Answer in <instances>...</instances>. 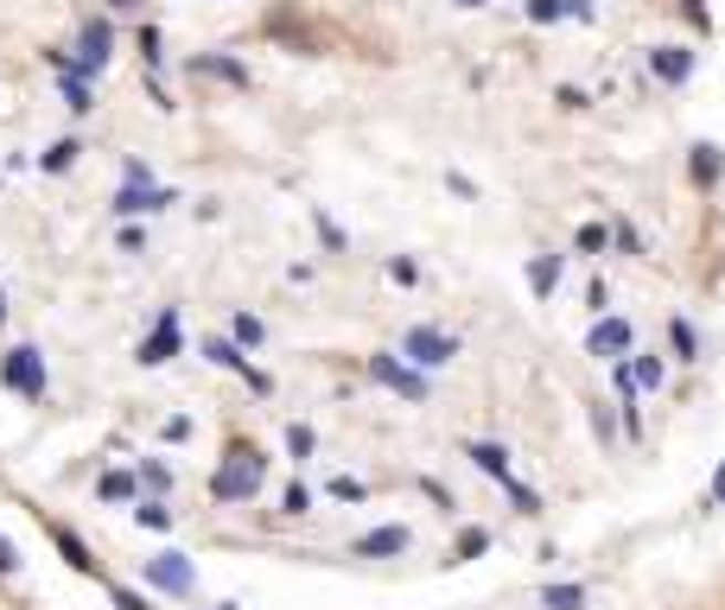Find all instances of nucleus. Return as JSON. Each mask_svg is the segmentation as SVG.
<instances>
[{"instance_id": "f257e3e1", "label": "nucleus", "mask_w": 725, "mask_h": 610, "mask_svg": "<svg viewBox=\"0 0 725 610\" xmlns=\"http://www.w3.org/2000/svg\"><path fill=\"white\" fill-rule=\"evenodd\" d=\"M261 477H267V458H261V445L235 439L230 452H223V464L210 471V496H217V503H255V496H261Z\"/></svg>"}, {"instance_id": "f03ea898", "label": "nucleus", "mask_w": 725, "mask_h": 610, "mask_svg": "<svg viewBox=\"0 0 725 610\" xmlns=\"http://www.w3.org/2000/svg\"><path fill=\"white\" fill-rule=\"evenodd\" d=\"M0 381L20 395V401H45L52 395V376H45V356L32 350V344H13V350L0 356Z\"/></svg>"}, {"instance_id": "7ed1b4c3", "label": "nucleus", "mask_w": 725, "mask_h": 610, "mask_svg": "<svg viewBox=\"0 0 725 610\" xmlns=\"http://www.w3.org/2000/svg\"><path fill=\"white\" fill-rule=\"evenodd\" d=\"M179 350H185L179 305H159V318H154V330L140 337V350H134V362H140V369H166V362H172Z\"/></svg>"}, {"instance_id": "20e7f679", "label": "nucleus", "mask_w": 725, "mask_h": 610, "mask_svg": "<svg viewBox=\"0 0 725 610\" xmlns=\"http://www.w3.org/2000/svg\"><path fill=\"white\" fill-rule=\"evenodd\" d=\"M401 356L414 362L420 376H433V369H445V362L459 356V337H452V330H440V325H414L408 337H401Z\"/></svg>"}, {"instance_id": "39448f33", "label": "nucleus", "mask_w": 725, "mask_h": 610, "mask_svg": "<svg viewBox=\"0 0 725 610\" xmlns=\"http://www.w3.org/2000/svg\"><path fill=\"white\" fill-rule=\"evenodd\" d=\"M369 381H376V388H389V395H401V401H427V388H433V381L420 376L408 356H389V350L369 356Z\"/></svg>"}, {"instance_id": "423d86ee", "label": "nucleus", "mask_w": 725, "mask_h": 610, "mask_svg": "<svg viewBox=\"0 0 725 610\" xmlns=\"http://www.w3.org/2000/svg\"><path fill=\"white\" fill-rule=\"evenodd\" d=\"M198 350H204L210 362H217V369H230V376H242L249 388H255V395H274V376H267V369H255V362H249V350H242L235 337H204Z\"/></svg>"}, {"instance_id": "0eeeda50", "label": "nucleus", "mask_w": 725, "mask_h": 610, "mask_svg": "<svg viewBox=\"0 0 725 610\" xmlns=\"http://www.w3.org/2000/svg\"><path fill=\"white\" fill-rule=\"evenodd\" d=\"M586 356H598V362H623V356H637V325L605 312V318L586 330Z\"/></svg>"}, {"instance_id": "6e6552de", "label": "nucleus", "mask_w": 725, "mask_h": 610, "mask_svg": "<svg viewBox=\"0 0 725 610\" xmlns=\"http://www.w3.org/2000/svg\"><path fill=\"white\" fill-rule=\"evenodd\" d=\"M649 57V76H655V83H662V90H687V83H694V45H649L643 51Z\"/></svg>"}, {"instance_id": "1a4fd4ad", "label": "nucleus", "mask_w": 725, "mask_h": 610, "mask_svg": "<svg viewBox=\"0 0 725 610\" xmlns=\"http://www.w3.org/2000/svg\"><path fill=\"white\" fill-rule=\"evenodd\" d=\"M147 585H154V591H172V598H191V591H198V566L185 554H154L147 559Z\"/></svg>"}, {"instance_id": "9d476101", "label": "nucleus", "mask_w": 725, "mask_h": 610, "mask_svg": "<svg viewBox=\"0 0 725 610\" xmlns=\"http://www.w3.org/2000/svg\"><path fill=\"white\" fill-rule=\"evenodd\" d=\"M687 185L706 191V198L725 185V147L719 140H694V147H687Z\"/></svg>"}, {"instance_id": "9b49d317", "label": "nucleus", "mask_w": 725, "mask_h": 610, "mask_svg": "<svg viewBox=\"0 0 725 610\" xmlns=\"http://www.w3.org/2000/svg\"><path fill=\"white\" fill-rule=\"evenodd\" d=\"M179 191H166V185H122L115 191V217H154V210H172Z\"/></svg>"}, {"instance_id": "f8f14e48", "label": "nucleus", "mask_w": 725, "mask_h": 610, "mask_svg": "<svg viewBox=\"0 0 725 610\" xmlns=\"http://www.w3.org/2000/svg\"><path fill=\"white\" fill-rule=\"evenodd\" d=\"M408 547H414V534L401 528V522H389V528L357 534V547H350V554H357V559H395V554H408Z\"/></svg>"}, {"instance_id": "ddd939ff", "label": "nucleus", "mask_w": 725, "mask_h": 610, "mask_svg": "<svg viewBox=\"0 0 725 610\" xmlns=\"http://www.w3.org/2000/svg\"><path fill=\"white\" fill-rule=\"evenodd\" d=\"M191 76H217V83H230V90H249V64L230 57V51H198V57H191Z\"/></svg>"}, {"instance_id": "4468645a", "label": "nucleus", "mask_w": 725, "mask_h": 610, "mask_svg": "<svg viewBox=\"0 0 725 610\" xmlns=\"http://www.w3.org/2000/svg\"><path fill=\"white\" fill-rule=\"evenodd\" d=\"M560 274H567V254H528V293L535 299H554Z\"/></svg>"}, {"instance_id": "2eb2a0df", "label": "nucleus", "mask_w": 725, "mask_h": 610, "mask_svg": "<svg viewBox=\"0 0 725 610\" xmlns=\"http://www.w3.org/2000/svg\"><path fill=\"white\" fill-rule=\"evenodd\" d=\"M662 337H669L674 362H700V325H694V318H681V312H674L669 325H662Z\"/></svg>"}, {"instance_id": "dca6fc26", "label": "nucleus", "mask_w": 725, "mask_h": 610, "mask_svg": "<svg viewBox=\"0 0 725 610\" xmlns=\"http://www.w3.org/2000/svg\"><path fill=\"white\" fill-rule=\"evenodd\" d=\"M465 458L484 471V477H496V483H509V445H496V439H471L465 445Z\"/></svg>"}, {"instance_id": "f3484780", "label": "nucleus", "mask_w": 725, "mask_h": 610, "mask_svg": "<svg viewBox=\"0 0 725 610\" xmlns=\"http://www.w3.org/2000/svg\"><path fill=\"white\" fill-rule=\"evenodd\" d=\"M630 369H637V388H662V381H669V350H637L630 356Z\"/></svg>"}, {"instance_id": "a211bd4d", "label": "nucleus", "mask_w": 725, "mask_h": 610, "mask_svg": "<svg viewBox=\"0 0 725 610\" xmlns=\"http://www.w3.org/2000/svg\"><path fill=\"white\" fill-rule=\"evenodd\" d=\"M96 496H103V503H140V477H134V471H103V477H96Z\"/></svg>"}, {"instance_id": "6ab92c4d", "label": "nucleus", "mask_w": 725, "mask_h": 610, "mask_svg": "<svg viewBox=\"0 0 725 610\" xmlns=\"http://www.w3.org/2000/svg\"><path fill=\"white\" fill-rule=\"evenodd\" d=\"M57 90H64V108H71V115H90V108H96V90H90V76L57 71Z\"/></svg>"}, {"instance_id": "aec40b11", "label": "nucleus", "mask_w": 725, "mask_h": 610, "mask_svg": "<svg viewBox=\"0 0 725 610\" xmlns=\"http://www.w3.org/2000/svg\"><path fill=\"white\" fill-rule=\"evenodd\" d=\"M542 610H586V585H572V579L542 585Z\"/></svg>"}, {"instance_id": "412c9836", "label": "nucleus", "mask_w": 725, "mask_h": 610, "mask_svg": "<svg viewBox=\"0 0 725 610\" xmlns=\"http://www.w3.org/2000/svg\"><path fill=\"white\" fill-rule=\"evenodd\" d=\"M77 152H83V140H77V134H64V140H52V147L39 152V172H71V166H77Z\"/></svg>"}, {"instance_id": "4be33fe9", "label": "nucleus", "mask_w": 725, "mask_h": 610, "mask_svg": "<svg viewBox=\"0 0 725 610\" xmlns=\"http://www.w3.org/2000/svg\"><path fill=\"white\" fill-rule=\"evenodd\" d=\"M611 249H618V254H630V261H643V254H649V242H643V229L630 223V217H611Z\"/></svg>"}, {"instance_id": "5701e85b", "label": "nucleus", "mask_w": 725, "mask_h": 610, "mask_svg": "<svg viewBox=\"0 0 725 610\" xmlns=\"http://www.w3.org/2000/svg\"><path fill=\"white\" fill-rule=\"evenodd\" d=\"M134 477H140V496H159V503L172 496V471H166L159 458H140V471H134Z\"/></svg>"}, {"instance_id": "b1692460", "label": "nucleus", "mask_w": 725, "mask_h": 610, "mask_svg": "<svg viewBox=\"0 0 725 610\" xmlns=\"http://www.w3.org/2000/svg\"><path fill=\"white\" fill-rule=\"evenodd\" d=\"M484 554H491V528H459V540H452V566L484 559Z\"/></svg>"}, {"instance_id": "393cba45", "label": "nucleus", "mask_w": 725, "mask_h": 610, "mask_svg": "<svg viewBox=\"0 0 725 610\" xmlns=\"http://www.w3.org/2000/svg\"><path fill=\"white\" fill-rule=\"evenodd\" d=\"M230 337L242 344V350H261V344H267V325H261L255 312H235V318H230Z\"/></svg>"}, {"instance_id": "a878e982", "label": "nucleus", "mask_w": 725, "mask_h": 610, "mask_svg": "<svg viewBox=\"0 0 725 610\" xmlns=\"http://www.w3.org/2000/svg\"><path fill=\"white\" fill-rule=\"evenodd\" d=\"M572 254H611V223H579Z\"/></svg>"}, {"instance_id": "bb28decb", "label": "nucleus", "mask_w": 725, "mask_h": 610, "mask_svg": "<svg viewBox=\"0 0 725 610\" xmlns=\"http://www.w3.org/2000/svg\"><path fill=\"white\" fill-rule=\"evenodd\" d=\"M134 522H140V528H154V534H166V528H172V508L159 503V496H140V503H134Z\"/></svg>"}, {"instance_id": "cd10ccee", "label": "nucleus", "mask_w": 725, "mask_h": 610, "mask_svg": "<svg viewBox=\"0 0 725 610\" xmlns=\"http://www.w3.org/2000/svg\"><path fill=\"white\" fill-rule=\"evenodd\" d=\"M52 540H57V554L71 559L77 572H96V559H90V547H83V540H77V534H71V528H52Z\"/></svg>"}, {"instance_id": "c85d7f7f", "label": "nucleus", "mask_w": 725, "mask_h": 610, "mask_svg": "<svg viewBox=\"0 0 725 610\" xmlns=\"http://www.w3.org/2000/svg\"><path fill=\"white\" fill-rule=\"evenodd\" d=\"M286 452H293V464H306V458L318 452V432H312L306 420H293V427H286Z\"/></svg>"}, {"instance_id": "c756f323", "label": "nucleus", "mask_w": 725, "mask_h": 610, "mask_svg": "<svg viewBox=\"0 0 725 610\" xmlns=\"http://www.w3.org/2000/svg\"><path fill=\"white\" fill-rule=\"evenodd\" d=\"M312 229H318V242H325L332 254H344V249H350V235H344V229H337L332 217H325V210H312Z\"/></svg>"}, {"instance_id": "7c9ffc66", "label": "nucleus", "mask_w": 725, "mask_h": 610, "mask_svg": "<svg viewBox=\"0 0 725 610\" xmlns=\"http://www.w3.org/2000/svg\"><path fill=\"white\" fill-rule=\"evenodd\" d=\"M503 490H509V508H516V515H542V490H528V483H503Z\"/></svg>"}, {"instance_id": "2f4dec72", "label": "nucleus", "mask_w": 725, "mask_h": 610, "mask_svg": "<svg viewBox=\"0 0 725 610\" xmlns=\"http://www.w3.org/2000/svg\"><path fill=\"white\" fill-rule=\"evenodd\" d=\"M140 57H147V71H159V64H166V39H159L154 20L140 25Z\"/></svg>"}, {"instance_id": "473e14b6", "label": "nucleus", "mask_w": 725, "mask_h": 610, "mask_svg": "<svg viewBox=\"0 0 725 610\" xmlns=\"http://www.w3.org/2000/svg\"><path fill=\"white\" fill-rule=\"evenodd\" d=\"M389 280H395V286H420V261H414V254H395Z\"/></svg>"}, {"instance_id": "72a5a7b5", "label": "nucleus", "mask_w": 725, "mask_h": 610, "mask_svg": "<svg viewBox=\"0 0 725 610\" xmlns=\"http://www.w3.org/2000/svg\"><path fill=\"white\" fill-rule=\"evenodd\" d=\"M306 508H312V490L306 483H286L281 490V515H306Z\"/></svg>"}, {"instance_id": "f704fd0d", "label": "nucleus", "mask_w": 725, "mask_h": 610, "mask_svg": "<svg viewBox=\"0 0 725 610\" xmlns=\"http://www.w3.org/2000/svg\"><path fill=\"white\" fill-rule=\"evenodd\" d=\"M325 490H332L337 503H362V496H369V490H362L357 477H332V483H325Z\"/></svg>"}, {"instance_id": "c9c22d12", "label": "nucleus", "mask_w": 725, "mask_h": 610, "mask_svg": "<svg viewBox=\"0 0 725 610\" xmlns=\"http://www.w3.org/2000/svg\"><path fill=\"white\" fill-rule=\"evenodd\" d=\"M560 20H579V25H592V20H598V7H592V0H560Z\"/></svg>"}, {"instance_id": "e433bc0d", "label": "nucleus", "mask_w": 725, "mask_h": 610, "mask_svg": "<svg viewBox=\"0 0 725 610\" xmlns=\"http://www.w3.org/2000/svg\"><path fill=\"white\" fill-rule=\"evenodd\" d=\"M528 20L535 25H560V0H528Z\"/></svg>"}, {"instance_id": "4c0bfd02", "label": "nucleus", "mask_w": 725, "mask_h": 610, "mask_svg": "<svg viewBox=\"0 0 725 610\" xmlns=\"http://www.w3.org/2000/svg\"><path fill=\"white\" fill-rule=\"evenodd\" d=\"M420 490H427V503H433V508H452V490H445V483H433V477H420Z\"/></svg>"}, {"instance_id": "58836bf2", "label": "nucleus", "mask_w": 725, "mask_h": 610, "mask_svg": "<svg viewBox=\"0 0 725 610\" xmlns=\"http://www.w3.org/2000/svg\"><path fill=\"white\" fill-rule=\"evenodd\" d=\"M140 249H147V229L122 223V254H140Z\"/></svg>"}, {"instance_id": "ea45409f", "label": "nucleus", "mask_w": 725, "mask_h": 610, "mask_svg": "<svg viewBox=\"0 0 725 610\" xmlns=\"http://www.w3.org/2000/svg\"><path fill=\"white\" fill-rule=\"evenodd\" d=\"M706 503L725 508V458H719V471H713V483H706Z\"/></svg>"}, {"instance_id": "a19ab883", "label": "nucleus", "mask_w": 725, "mask_h": 610, "mask_svg": "<svg viewBox=\"0 0 725 610\" xmlns=\"http://www.w3.org/2000/svg\"><path fill=\"white\" fill-rule=\"evenodd\" d=\"M445 191H452V198H477V185H471L465 172H445Z\"/></svg>"}, {"instance_id": "79ce46f5", "label": "nucleus", "mask_w": 725, "mask_h": 610, "mask_svg": "<svg viewBox=\"0 0 725 610\" xmlns=\"http://www.w3.org/2000/svg\"><path fill=\"white\" fill-rule=\"evenodd\" d=\"M605 299H611V293H605V280H592V286H586V312H598V318H605Z\"/></svg>"}, {"instance_id": "37998d69", "label": "nucleus", "mask_w": 725, "mask_h": 610, "mask_svg": "<svg viewBox=\"0 0 725 610\" xmlns=\"http://www.w3.org/2000/svg\"><path fill=\"white\" fill-rule=\"evenodd\" d=\"M592 432H598V439H605V445H611V432H618V420H611L605 407H592Z\"/></svg>"}, {"instance_id": "c03bdc74", "label": "nucleus", "mask_w": 725, "mask_h": 610, "mask_svg": "<svg viewBox=\"0 0 725 610\" xmlns=\"http://www.w3.org/2000/svg\"><path fill=\"white\" fill-rule=\"evenodd\" d=\"M554 102H560V108H586V90H572V83H560V90H554Z\"/></svg>"}, {"instance_id": "a18cd8bd", "label": "nucleus", "mask_w": 725, "mask_h": 610, "mask_svg": "<svg viewBox=\"0 0 725 610\" xmlns=\"http://www.w3.org/2000/svg\"><path fill=\"white\" fill-rule=\"evenodd\" d=\"M166 439H172V445H185V439H191V420H185V413H172V420H166Z\"/></svg>"}, {"instance_id": "49530a36", "label": "nucleus", "mask_w": 725, "mask_h": 610, "mask_svg": "<svg viewBox=\"0 0 725 610\" xmlns=\"http://www.w3.org/2000/svg\"><path fill=\"white\" fill-rule=\"evenodd\" d=\"M115 610H154V604H147L140 591H122V585H115Z\"/></svg>"}, {"instance_id": "de8ad7c7", "label": "nucleus", "mask_w": 725, "mask_h": 610, "mask_svg": "<svg viewBox=\"0 0 725 610\" xmlns=\"http://www.w3.org/2000/svg\"><path fill=\"white\" fill-rule=\"evenodd\" d=\"M0 572H20V547H13L7 534H0Z\"/></svg>"}, {"instance_id": "09e8293b", "label": "nucleus", "mask_w": 725, "mask_h": 610, "mask_svg": "<svg viewBox=\"0 0 725 610\" xmlns=\"http://www.w3.org/2000/svg\"><path fill=\"white\" fill-rule=\"evenodd\" d=\"M108 13H147V0H108Z\"/></svg>"}, {"instance_id": "8fccbe9b", "label": "nucleus", "mask_w": 725, "mask_h": 610, "mask_svg": "<svg viewBox=\"0 0 725 610\" xmlns=\"http://www.w3.org/2000/svg\"><path fill=\"white\" fill-rule=\"evenodd\" d=\"M687 13H694V25H700V32L713 25V20H706V7H700V0H687Z\"/></svg>"}, {"instance_id": "3c124183", "label": "nucleus", "mask_w": 725, "mask_h": 610, "mask_svg": "<svg viewBox=\"0 0 725 610\" xmlns=\"http://www.w3.org/2000/svg\"><path fill=\"white\" fill-rule=\"evenodd\" d=\"M0 325H7V286H0Z\"/></svg>"}, {"instance_id": "603ef678", "label": "nucleus", "mask_w": 725, "mask_h": 610, "mask_svg": "<svg viewBox=\"0 0 725 610\" xmlns=\"http://www.w3.org/2000/svg\"><path fill=\"white\" fill-rule=\"evenodd\" d=\"M452 7H491V0H452Z\"/></svg>"}, {"instance_id": "864d4df0", "label": "nucleus", "mask_w": 725, "mask_h": 610, "mask_svg": "<svg viewBox=\"0 0 725 610\" xmlns=\"http://www.w3.org/2000/svg\"><path fill=\"white\" fill-rule=\"evenodd\" d=\"M223 610H242V604H223Z\"/></svg>"}]
</instances>
